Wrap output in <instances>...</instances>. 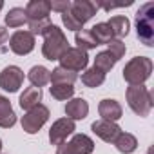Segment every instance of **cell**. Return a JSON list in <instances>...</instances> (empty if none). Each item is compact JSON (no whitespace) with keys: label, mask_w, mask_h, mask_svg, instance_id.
<instances>
[{"label":"cell","mask_w":154,"mask_h":154,"mask_svg":"<svg viewBox=\"0 0 154 154\" xmlns=\"http://www.w3.org/2000/svg\"><path fill=\"white\" fill-rule=\"evenodd\" d=\"M44 45H42V54L44 58L54 62V60H60V56L69 49V42H67V36L63 35V31L51 24L45 31H44Z\"/></svg>","instance_id":"1"},{"label":"cell","mask_w":154,"mask_h":154,"mask_svg":"<svg viewBox=\"0 0 154 154\" xmlns=\"http://www.w3.org/2000/svg\"><path fill=\"white\" fill-rule=\"evenodd\" d=\"M152 72V60L147 56H134L123 67V80L129 85H143L150 78Z\"/></svg>","instance_id":"2"},{"label":"cell","mask_w":154,"mask_h":154,"mask_svg":"<svg viewBox=\"0 0 154 154\" xmlns=\"http://www.w3.org/2000/svg\"><path fill=\"white\" fill-rule=\"evenodd\" d=\"M136 31H138V38L143 45H147V47L154 45V4L152 2L143 4L138 9Z\"/></svg>","instance_id":"3"},{"label":"cell","mask_w":154,"mask_h":154,"mask_svg":"<svg viewBox=\"0 0 154 154\" xmlns=\"http://www.w3.org/2000/svg\"><path fill=\"white\" fill-rule=\"evenodd\" d=\"M125 96H127V103H129V107H131V111L134 114H138L140 118H145V116L150 114L154 102H152L150 91L145 85H131V87H127Z\"/></svg>","instance_id":"4"},{"label":"cell","mask_w":154,"mask_h":154,"mask_svg":"<svg viewBox=\"0 0 154 154\" xmlns=\"http://www.w3.org/2000/svg\"><path fill=\"white\" fill-rule=\"evenodd\" d=\"M47 120H49V109H47L45 105L38 103L36 107L29 109V111L22 116L20 123H22V129H24L27 134H36V132L45 125Z\"/></svg>","instance_id":"5"},{"label":"cell","mask_w":154,"mask_h":154,"mask_svg":"<svg viewBox=\"0 0 154 154\" xmlns=\"http://www.w3.org/2000/svg\"><path fill=\"white\" fill-rule=\"evenodd\" d=\"M94 141L87 134H74L71 141H63L56 147V154H91Z\"/></svg>","instance_id":"6"},{"label":"cell","mask_w":154,"mask_h":154,"mask_svg":"<svg viewBox=\"0 0 154 154\" xmlns=\"http://www.w3.org/2000/svg\"><path fill=\"white\" fill-rule=\"evenodd\" d=\"M60 67L63 69H69V71H85L87 63H89V56H87V51L84 49H78V47H69L62 56H60Z\"/></svg>","instance_id":"7"},{"label":"cell","mask_w":154,"mask_h":154,"mask_svg":"<svg viewBox=\"0 0 154 154\" xmlns=\"http://www.w3.org/2000/svg\"><path fill=\"white\" fill-rule=\"evenodd\" d=\"M24 84V71L18 65H8L0 72V87L8 93H17Z\"/></svg>","instance_id":"8"},{"label":"cell","mask_w":154,"mask_h":154,"mask_svg":"<svg viewBox=\"0 0 154 154\" xmlns=\"http://www.w3.org/2000/svg\"><path fill=\"white\" fill-rule=\"evenodd\" d=\"M74 131H76V125H74L72 120H69V118L56 120L51 125V129H49V141H51V145H56V147L62 145L67 140V136H71Z\"/></svg>","instance_id":"9"},{"label":"cell","mask_w":154,"mask_h":154,"mask_svg":"<svg viewBox=\"0 0 154 154\" xmlns=\"http://www.w3.org/2000/svg\"><path fill=\"white\" fill-rule=\"evenodd\" d=\"M9 47L15 54L18 56H24V54H29L33 49H35V36L29 33V31H17L11 35L9 38Z\"/></svg>","instance_id":"10"},{"label":"cell","mask_w":154,"mask_h":154,"mask_svg":"<svg viewBox=\"0 0 154 154\" xmlns=\"http://www.w3.org/2000/svg\"><path fill=\"white\" fill-rule=\"evenodd\" d=\"M69 11L72 13V17H74L76 20L84 26L85 22H89V20L96 15L98 4L91 2V0H74V2H71V9H69Z\"/></svg>","instance_id":"11"},{"label":"cell","mask_w":154,"mask_h":154,"mask_svg":"<svg viewBox=\"0 0 154 154\" xmlns=\"http://www.w3.org/2000/svg\"><path fill=\"white\" fill-rule=\"evenodd\" d=\"M93 132L103 140L105 143H114V140L118 138V134L122 132V129L114 123V122H107V120H96L93 125H91Z\"/></svg>","instance_id":"12"},{"label":"cell","mask_w":154,"mask_h":154,"mask_svg":"<svg viewBox=\"0 0 154 154\" xmlns=\"http://www.w3.org/2000/svg\"><path fill=\"white\" fill-rule=\"evenodd\" d=\"M24 11H26L27 22L45 20V18H49V13H51V2L49 0H31Z\"/></svg>","instance_id":"13"},{"label":"cell","mask_w":154,"mask_h":154,"mask_svg":"<svg viewBox=\"0 0 154 154\" xmlns=\"http://www.w3.org/2000/svg\"><path fill=\"white\" fill-rule=\"evenodd\" d=\"M98 112H100L102 120L114 122V123H116V122L122 118V114H123L122 105H120L116 100H112V98H105V100H102L100 105H98Z\"/></svg>","instance_id":"14"},{"label":"cell","mask_w":154,"mask_h":154,"mask_svg":"<svg viewBox=\"0 0 154 154\" xmlns=\"http://www.w3.org/2000/svg\"><path fill=\"white\" fill-rule=\"evenodd\" d=\"M65 114L69 120H84L89 114V103L84 98H71L65 103Z\"/></svg>","instance_id":"15"},{"label":"cell","mask_w":154,"mask_h":154,"mask_svg":"<svg viewBox=\"0 0 154 154\" xmlns=\"http://www.w3.org/2000/svg\"><path fill=\"white\" fill-rule=\"evenodd\" d=\"M17 123V114L11 107L9 98L0 94V127L2 129H9Z\"/></svg>","instance_id":"16"},{"label":"cell","mask_w":154,"mask_h":154,"mask_svg":"<svg viewBox=\"0 0 154 154\" xmlns=\"http://www.w3.org/2000/svg\"><path fill=\"white\" fill-rule=\"evenodd\" d=\"M40 102H42V89H38V87L24 89V93L20 94V100H18V103L24 111H29V109L36 107Z\"/></svg>","instance_id":"17"},{"label":"cell","mask_w":154,"mask_h":154,"mask_svg":"<svg viewBox=\"0 0 154 154\" xmlns=\"http://www.w3.org/2000/svg\"><path fill=\"white\" fill-rule=\"evenodd\" d=\"M27 78H29V82L33 84V87H38V89H40V87H44L45 84H49L51 71L45 69L44 65H35V67L29 69Z\"/></svg>","instance_id":"18"},{"label":"cell","mask_w":154,"mask_h":154,"mask_svg":"<svg viewBox=\"0 0 154 154\" xmlns=\"http://www.w3.org/2000/svg\"><path fill=\"white\" fill-rule=\"evenodd\" d=\"M114 145H116V149H118L122 154H131V152L136 150L138 140H136V136L131 134V132H120L118 138L114 140Z\"/></svg>","instance_id":"19"},{"label":"cell","mask_w":154,"mask_h":154,"mask_svg":"<svg viewBox=\"0 0 154 154\" xmlns=\"http://www.w3.org/2000/svg\"><path fill=\"white\" fill-rule=\"evenodd\" d=\"M91 35H93V38L96 40L98 45H107L111 40H114V35H112V31H111L107 22H98L91 29Z\"/></svg>","instance_id":"20"},{"label":"cell","mask_w":154,"mask_h":154,"mask_svg":"<svg viewBox=\"0 0 154 154\" xmlns=\"http://www.w3.org/2000/svg\"><path fill=\"white\" fill-rule=\"evenodd\" d=\"M76 80H78V74H76L74 71L63 69V67H56V69H53L51 78H49L51 84H69V85H72Z\"/></svg>","instance_id":"21"},{"label":"cell","mask_w":154,"mask_h":154,"mask_svg":"<svg viewBox=\"0 0 154 154\" xmlns=\"http://www.w3.org/2000/svg\"><path fill=\"white\" fill-rule=\"evenodd\" d=\"M107 24H109V27H111L112 35H114V36H118V38L125 36V35L129 33V29H131V22H129V18H127V17H122V15L112 17Z\"/></svg>","instance_id":"22"},{"label":"cell","mask_w":154,"mask_h":154,"mask_svg":"<svg viewBox=\"0 0 154 154\" xmlns=\"http://www.w3.org/2000/svg\"><path fill=\"white\" fill-rule=\"evenodd\" d=\"M114 65H116V58H114L109 51H102V53H98L96 58H94V69L100 71L102 74L109 72Z\"/></svg>","instance_id":"23"},{"label":"cell","mask_w":154,"mask_h":154,"mask_svg":"<svg viewBox=\"0 0 154 154\" xmlns=\"http://www.w3.org/2000/svg\"><path fill=\"white\" fill-rule=\"evenodd\" d=\"M103 82H105V74H102V72L96 71L94 67L85 69L84 74H82V84H84L85 87H100Z\"/></svg>","instance_id":"24"},{"label":"cell","mask_w":154,"mask_h":154,"mask_svg":"<svg viewBox=\"0 0 154 154\" xmlns=\"http://www.w3.org/2000/svg\"><path fill=\"white\" fill-rule=\"evenodd\" d=\"M49 93H51V96H53L54 100L63 102V100H71V98H72L74 87L69 85V84H51Z\"/></svg>","instance_id":"25"},{"label":"cell","mask_w":154,"mask_h":154,"mask_svg":"<svg viewBox=\"0 0 154 154\" xmlns=\"http://www.w3.org/2000/svg\"><path fill=\"white\" fill-rule=\"evenodd\" d=\"M24 24H27V17H26V11L22 8H13V9L8 11L6 26H9V27H22Z\"/></svg>","instance_id":"26"},{"label":"cell","mask_w":154,"mask_h":154,"mask_svg":"<svg viewBox=\"0 0 154 154\" xmlns=\"http://www.w3.org/2000/svg\"><path fill=\"white\" fill-rule=\"evenodd\" d=\"M74 40H76V45H78V49H84V51H89V49L98 47V44H96V40L93 38L91 31H85V29H82V31L76 33Z\"/></svg>","instance_id":"27"},{"label":"cell","mask_w":154,"mask_h":154,"mask_svg":"<svg viewBox=\"0 0 154 154\" xmlns=\"http://www.w3.org/2000/svg\"><path fill=\"white\" fill-rule=\"evenodd\" d=\"M62 22H63V26H65L67 29H71V31H76V33L84 29V26H82L78 20H76V18L72 17V13H71L69 9H67L65 13H62Z\"/></svg>","instance_id":"28"},{"label":"cell","mask_w":154,"mask_h":154,"mask_svg":"<svg viewBox=\"0 0 154 154\" xmlns=\"http://www.w3.org/2000/svg\"><path fill=\"white\" fill-rule=\"evenodd\" d=\"M125 49H127V47H125V44H123L122 40H116V38H114V40H111V42L107 44V51L116 58V62L125 54Z\"/></svg>","instance_id":"29"},{"label":"cell","mask_w":154,"mask_h":154,"mask_svg":"<svg viewBox=\"0 0 154 154\" xmlns=\"http://www.w3.org/2000/svg\"><path fill=\"white\" fill-rule=\"evenodd\" d=\"M27 24H29V33H31L33 36H36V35H44V31L51 26V20H49V18H45V20L27 22Z\"/></svg>","instance_id":"30"},{"label":"cell","mask_w":154,"mask_h":154,"mask_svg":"<svg viewBox=\"0 0 154 154\" xmlns=\"http://www.w3.org/2000/svg\"><path fill=\"white\" fill-rule=\"evenodd\" d=\"M51 9L62 15L67 9H71V2H69V0H53V2H51Z\"/></svg>","instance_id":"31"},{"label":"cell","mask_w":154,"mask_h":154,"mask_svg":"<svg viewBox=\"0 0 154 154\" xmlns=\"http://www.w3.org/2000/svg\"><path fill=\"white\" fill-rule=\"evenodd\" d=\"M9 38V33H8V29L4 27V26H0V45L2 44H6V40Z\"/></svg>","instance_id":"32"},{"label":"cell","mask_w":154,"mask_h":154,"mask_svg":"<svg viewBox=\"0 0 154 154\" xmlns=\"http://www.w3.org/2000/svg\"><path fill=\"white\" fill-rule=\"evenodd\" d=\"M4 8V2H2V0H0V9H2Z\"/></svg>","instance_id":"33"},{"label":"cell","mask_w":154,"mask_h":154,"mask_svg":"<svg viewBox=\"0 0 154 154\" xmlns=\"http://www.w3.org/2000/svg\"><path fill=\"white\" fill-rule=\"evenodd\" d=\"M0 150H2V140H0Z\"/></svg>","instance_id":"34"}]
</instances>
